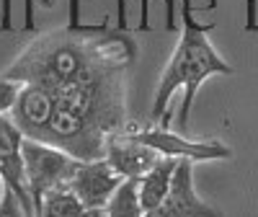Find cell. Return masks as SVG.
<instances>
[{"mask_svg": "<svg viewBox=\"0 0 258 217\" xmlns=\"http://www.w3.org/2000/svg\"><path fill=\"white\" fill-rule=\"evenodd\" d=\"M21 155H24V171H26V186L29 197L34 204V212L39 217V204L49 191L57 189H70V181L75 176V171L80 168L83 160L73 158L70 153H64L59 147L44 145L24 137L21 145Z\"/></svg>", "mask_w": 258, "mask_h": 217, "instance_id": "3", "label": "cell"}, {"mask_svg": "<svg viewBox=\"0 0 258 217\" xmlns=\"http://www.w3.org/2000/svg\"><path fill=\"white\" fill-rule=\"evenodd\" d=\"M132 140L150 145L153 150H158L165 158H186V160H225L232 155V150L225 142L209 140V142H194L178 132H168V129L160 127H147V129H121Z\"/></svg>", "mask_w": 258, "mask_h": 217, "instance_id": "4", "label": "cell"}, {"mask_svg": "<svg viewBox=\"0 0 258 217\" xmlns=\"http://www.w3.org/2000/svg\"><path fill=\"white\" fill-rule=\"evenodd\" d=\"M121 181L124 179L109 166L106 158L83 160L70 181V191L78 197L83 207H88L91 212H98L109 204V199L114 197V191L119 189Z\"/></svg>", "mask_w": 258, "mask_h": 217, "instance_id": "7", "label": "cell"}, {"mask_svg": "<svg viewBox=\"0 0 258 217\" xmlns=\"http://www.w3.org/2000/svg\"><path fill=\"white\" fill-rule=\"evenodd\" d=\"M21 145H24V135L13 124L11 114L0 117V179L6 186L16 194V199L24 209L26 217H36L29 186H26V171H24V155H21Z\"/></svg>", "mask_w": 258, "mask_h": 217, "instance_id": "5", "label": "cell"}, {"mask_svg": "<svg viewBox=\"0 0 258 217\" xmlns=\"http://www.w3.org/2000/svg\"><path fill=\"white\" fill-rule=\"evenodd\" d=\"M145 217H222L212 204H207L197 189H194V160L181 158L170 194L153 209H147Z\"/></svg>", "mask_w": 258, "mask_h": 217, "instance_id": "6", "label": "cell"}, {"mask_svg": "<svg viewBox=\"0 0 258 217\" xmlns=\"http://www.w3.org/2000/svg\"><path fill=\"white\" fill-rule=\"evenodd\" d=\"M103 217H145L137 194V179H124L109 204L103 207Z\"/></svg>", "mask_w": 258, "mask_h": 217, "instance_id": "11", "label": "cell"}, {"mask_svg": "<svg viewBox=\"0 0 258 217\" xmlns=\"http://www.w3.org/2000/svg\"><path fill=\"white\" fill-rule=\"evenodd\" d=\"M3 194H6V181L0 179V199H3Z\"/></svg>", "mask_w": 258, "mask_h": 217, "instance_id": "14", "label": "cell"}, {"mask_svg": "<svg viewBox=\"0 0 258 217\" xmlns=\"http://www.w3.org/2000/svg\"><path fill=\"white\" fill-rule=\"evenodd\" d=\"M135 57L137 44L124 31L73 24L34 39L3 78L47 91L111 137L126 127V73Z\"/></svg>", "mask_w": 258, "mask_h": 217, "instance_id": "1", "label": "cell"}, {"mask_svg": "<svg viewBox=\"0 0 258 217\" xmlns=\"http://www.w3.org/2000/svg\"><path fill=\"white\" fill-rule=\"evenodd\" d=\"M232 73V65L217 55V49L212 47L209 34L204 26H199L197 21L191 18L188 3L183 8V31L181 39L170 55L165 70L158 80V91L153 98V122L160 119V127H165L168 122V103L178 91H183V101L178 108V127H181V135L186 132L188 127V117H191V108H194V98H197V91L202 88V83L212 75H230Z\"/></svg>", "mask_w": 258, "mask_h": 217, "instance_id": "2", "label": "cell"}, {"mask_svg": "<svg viewBox=\"0 0 258 217\" xmlns=\"http://www.w3.org/2000/svg\"><path fill=\"white\" fill-rule=\"evenodd\" d=\"M103 158L109 160V166L121 179H140L150 168H155L165 155H160L158 150H153L150 145L132 140L126 132H116V135L109 137V142H106Z\"/></svg>", "mask_w": 258, "mask_h": 217, "instance_id": "8", "label": "cell"}, {"mask_svg": "<svg viewBox=\"0 0 258 217\" xmlns=\"http://www.w3.org/2000/svg\"><path fill=\"white\" fill-rule=\"evenodd\" d=\"M93 212L83 207L70 189L49 191L39 204V217H91Z\"/></svg>", "mask_w": 258, "mask_h": 217, "instance_id": "10", "label": "cell"}, {"mask_svg": "<svg viewBox=\"0 0 258 217\" xmlns=\"http://www.w3.org/2000/svg\"><path fill=\"white\" fill-rule=\"evenodd\" d=\"M18 91H21V83L8 80V78L0 75V117L11 114V108H13V103H16Z\"/></svg>", "mask_w": 258, "mask_h": 217, "instance_id": "12", "label": "cell"}, {"mask_svg": "<svg viewBox=\"0 0 258 217\" xmlns=\"http://www.w3.org/2000/svg\"><path fill=\"white\" fill-rule=\"evenodd\" d=\"M0 217H26L24 209H21L18 199H16V194L6 186V194H3V199H0Z\"/></svg>", "mask_w": 258, "mask_h": 217, "instance_id": "13", "label": "cell"}, {"mask_svg": "<svg viewBox=\"0 0 258 217\" xmlns=\"http://www.w3.org/2000/svg\"><path fill=\"white\" fill-rule=\"evenodd\" d=\"M91 217H103V209H98V212H93Z\"/></svg>", "mask_w": 258, "mask_h": 217, "instance_id": "15", "label": "cell"}, {"mask_svg": "<svg viewBox=\"0 0 258 217\" xmlns=\"http://www.w3.org/2000/svg\"><path fill=\"white\" fill-rule=\"evenodd\" d=\"M178 163L181 158H163L155 168H150L145 176L137 179V194H140V204L145 212L158 207L170 194V184H173Z\"/></svg>", "mask_w": 258, "mask_h": 217, "instance_id": "9", "label": "cell"}]
</instances>
